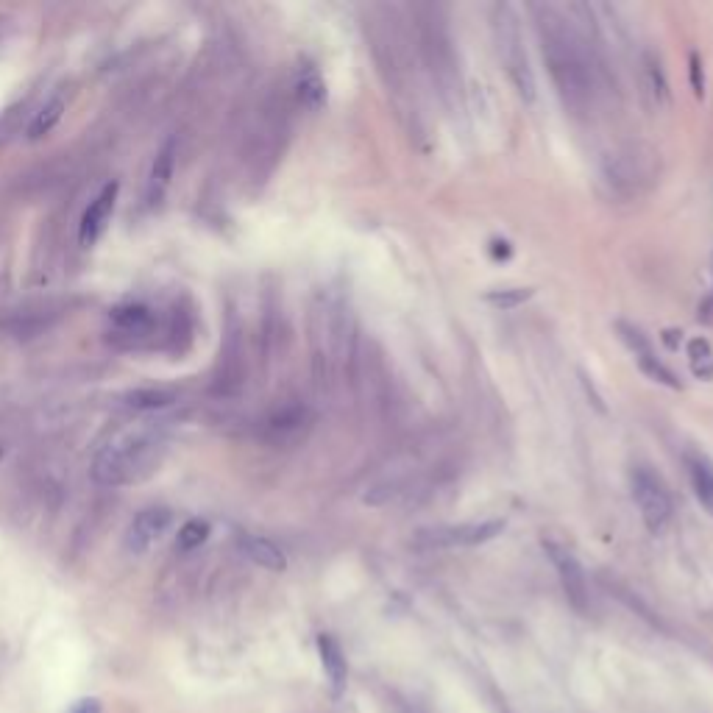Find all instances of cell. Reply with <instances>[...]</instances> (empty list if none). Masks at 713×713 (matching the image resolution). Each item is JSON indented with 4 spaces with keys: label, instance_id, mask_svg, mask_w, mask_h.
<instances>
[{
    "label": "cell",
    "instance_id": "obj_1",
    "mask_svg": "<svg viewBox=\"0 0 713 713\" xmlns=\"http://www.w3.org/2000/svg\"><path fill=\"white\" fill-rule=\"evenodd\" d=\"M532 17L541 39L546 70L566 112L574 117H588L599 101V81H602V67L597 62L591 37L580 28V23L571 20L569 12L558 6L538 3L532 6Z\"/></svg>",
    "mask_w": 713,
    "mask_h": 713
},
{
    "label": "cell",
    "instance_id": "obj_2",
    "mask_svg": "<svg viewBox=\"0 0 713 713\" xmlns=\"http://www.w3.org/2000/svg\"><path fill=\"white\" fill-rule=\"evenodd\" d=\"M165 438L154 429L123 432L120 438L101 446L92 460V480L98 485L120 488L151 477L165 457Z\"/></svg>",
    "mask_w": 713,
    "mask_h": 713
},
{
    "label": "cell",
    "instance_id": "obj_3",
    "mask_svg": "<svg viewBox=\"0 0 713 713\" xmlns=\"http://www.w3.org/2000/svg\"><path fill=\"white\" fill-rule=\"evenodd\" d=\"M368 39L379 73L388 84V92H393L396 104H402L404 98L410 101L415 92V45L393 9H374V17L368 23Z\"/></svg>",
    "mask_w": 713,
    "mask_h": 713
},
{
    "label": "cell",
    "instance_id": "obj_4",
    "mask_svg": "<svg viewBox=\"0 0 713 713\" xmlns=\"http://www.w3.org/2000/svg\"><path fill=\"white\" fill-rule=\"evenodd\" d=\"M661 179V154L647 143H627L605 156L602 182L610 195L633 201L647 195Z\"/></svg>",
    "mask_w": 713,
    "mask_h": 713
},
{
    "label": "cell",
    "instance_id": "obj_5",
    "mask_svg": "<svg viewBox=\"0 0 713 713\" xmlns=\"http://www.w3.org/2000/svg\"><path fill=\"white\" fill-rule=\"evenodd\" d=\"M418 53L424 59V65L429 67L432 78L438 81L443 98H452L460 92V73H457V59H454V45L452 34L446 28L443 14L435 6H424L418 9Z\"/></svg>",
    "mask_w": 713,
    "mask_h": 713
},
{
    "label": "cell",
    "instance_id": "obj_6",
    "mask_svg": "<svg viewBox=\"0 0 713 713\" xmlns=\"http://www.w3.org/2000/svg\"><path fill=\"white\" fill-rule=\"evenodd\" d=\"M493 37H496L499 62L507 70L510 84L516 87L524 104H532L535 101V76H532L530 56H527V48H524V37H521L519 14H516L513 6L499 3L493 9Z\"/></svg>",
    "mask_w": 713,
    "mask_h": 713
},
{
    "label": "cell",
    "instance_id": "obj_7",
    "mask_svg": "<svg viewBox=\"0 0 713 713\" xmlns=\"http://www.w3.org/2000/svg\"><path fill=\"white\" fill-rule=\"evenodd\" d=\"M630 488H633V499H636L638 513L647 524L649 532H663L666 524L672 519V496L666 491L661 477H655L649 468L638 466L630 474Z\"/></svg>",
    "mask_w": 713,
    "mask_h": 713
},
{
    "label": "cell",
    "instance_id": "obj_8",
    "mask_svg": "<svg viewBox=\"0 0 713 713\" xmlns=\"http://www.w3.org/2000/svg\"><path fill=\"white\" fill-rule=\"evenodd\" d=\"M505 521H471V524H452V527H432L415 535V544L429 546V549H443V546H480L502 535Z\"/></svg>",
    "mask_w": 713,
    "mask_h": 713
},
{
    "label": "cell",
    "instance_id": "obj_9",
    "mask_svg": "<svg viewBox=\"0 0 713 713\" xmlns=\"http://www.w3.org/2000/svg\"><path fill=\"white\" fill-rule=\"evenodd\" d=\"M544 549L552 566L558 571L560 585H563V594L569 599V605L580 613H588L591 608V591H588V580H585V571L580 566V560L574 558V552H569L566 546L555 544V541H544Z\"/></svg>",
    "mask_w": 713,
    "mask_h": 713
},
{
    "label": "cell",
    "instance_id": "obj_10",
    "mask_svg": "<svg viewBox=\"0 0 713 713\" xmlns=\"http://www.w3.org/2000/svg\"><path fill=\"white\" fill-rule=\"evenodd\" d=\"M170 524H173L170 507H145L131 519L129 530H126V549L131 555H145L170 530Z\"/></svg>",
    "mask_w": 713,
    "mask_h": 713
},
{
    "label": "cell",
    "instance_id": "obj_11",
    "mask_svg": "<svg viewBox=\"0 0 713 713\" xmlns=\"http://www.w3.org/2000/svg\"><path fill=\"white\" fill-rule=\"evenodd\" d=\"M117 190H120V184L117 182L106 184L104 190L95 195V201H90V207L84 209V215H81V226H78V240H81V246L90 248V246H95L98 240H101L106 223H109L112 212H115Z\"/></svg>",
    "mask_w": 713,
    "mask_h": 713
},
{
    "label": "cell",
    "instance_id": "obj_12",
    "mask_svg": "<svg viewBox=\"0 0 713 713\" xmlns=\"http://www.w3.org/2000/svg\"><path fill=\"white\" fill-rule=\"evenodd\" d=\"M237 546H240V552H243V555H246L251 563H257V566H262V569H268V571H285L287 569L285 552L273 544V541L262 538V535L240 532V535H237Z\"/></svg>",
    "mask_w": 713,
    "mask_h": 713
},
{
    "label": "cell",
    "instance_id": "obj_13",
    "mask_svg": "<svg viewBox=\"0 0 713 713\" xmlns=\"http://www.w3.org/2000/svg\"><path fill=\"white\" fill-rule=\"evenodd\" d=\"M293 90H296V101L310 112H318L326 104V81L321 76V70L312 62H301L299 70H296Z\"/></svg>",
    "mask_w": 713,
    "mask_h": 713
},
{
    "label": "cell",
    "instance_id": "obj_14",
    "mask_svg": "<svg viewBox=\"0 0 713 713\" xmlns=\"http://www.w3.org/2000/svg\"><path fill=\"white\" fill-rule=\"evenodd\" d=\"M686 468L694 496L708 513L713 516V463L708 454L702 452H688L686 454Z\"/></svg>",
    "mask_w": 713,
    "mask_h": 713
},
{
    "label": "cell",
    "instance_id": "obj_15",
    "mask_svg": "<svg viewBox=\"0 0 713 713\" xmlns=\"http://www.w3.org/2000/svg\"><path fill=\"white\" fill-rule=\"evenodd\" d=\"M318 655H321V666H324L326 677L332 683L335 697H340L343 688H346V677H349V663H346L343 649L335 638L324 633V636H318Z\"/></svg>",
    "mask_w": 713,
    "mask_h": 713
},
{
    "label": "cell",
    "instance_id": "obj_16",
    "mask_svg": "<svg viewBox=\"0 0 713 713\" xmlns=\"http://www.w3.org/2000/svg\"><path fill=\"white\" fill-rule=\"evenodd\" d=\"M641 87H644V95H647L652 109H666L672 101L666 73H663L661 62L652 53H644V62H641Z\"/></svg>",
    "mask_w": 713,
    "mask_h": 713
},
{
    "label": "cell",
    "instance_id": "obj_17",
    "mask_svg": "<svg viewBox=\"0 0 713 713\" xmlns=\"http://www.w3.org/2000/svg\"><path fill=\"white\" fill-rule=\"evenodd\" d=\"M173 165H176V148H173V140H168L165 148L156 154L151 179H148V190H145V198H148L151 207H156L165 198V193H168L170 179H173Z\"/></svg>",
    "mask_w": 713,
    "mask_h": 713
},
{
    "label": "cell",
    "instance_id": "obj_18",
    "mask_svg": "<svg viewBox=\"0 0 713 713\" xmlns=\"http://www.w3.org/2000/svg\"><path fill=\"white\" fill-rule=\"evenodd\" d=\"M112 321L126 335H145V332L154 329V312L148 310L145 304H126V307H117L112 312Z\"/></svg>",
    "mask_w": 713,
    "mask_h": 713
},
{
    "label": "cell",
    "instance_id": "obj_19",
    "mask_svg": "<svg viewBox=\"0 0 713 713\" xmlns=\"http://www.w3.org/2000/svg\"><path fill=\"white\" fill-rule=\"evenodd\" d=\"M173 402H176V393L162 388H137L129 390V393L123 396V404H126L129 410H137V413H156V410L170 407Z\"/></svg>",
    "mask_w": 713,
    "mask_h": 713
},
{
    "label": "cell",
    "instance_id": "obj_20",
    "mask_svg": "<svg viewBox=\"0 0 713 713\" xmlns=\"http://www.w3.org/2000/svg\"><path fill=\"white\" fill-rule=\"evenodd\" d=\"M686 354H688V365H691V374L697 376V379H705V382H713V349H711V343H708L705 338L688 340Z\"/></svg>",
    "mask_w": 713,
    "mask_h": 713
},
{
    "label": "cell",
    "instance_id": "obj_21",
    "mask_svg": "<svg viewBox=\"0 0 713 713\" xmlns=\"http://www.w3.org/2000/svg\"><path fill=\"white\" fill-rule=\"evenodd\" d=\"M62 115H65V101H62V98H53L51 104L42 106V109L37 112V117L31 120V126H28V140H42L45 134H51L53 126L62 120Z\"/></svg>",
    "mask_w": 713,
    "mask_h": 713
},
{
    "label": "cell",
    "instance_id": "obj_22",
    "mask_svg": "<svg viewBox=\"0 0 713 713\" xmlns=\"http://www.w3.org/2000/svg\"><path fill=\"white\" fill-rule=\"evenodd\" d=\"M535 296L532 287H496L485 293V301L496 307V310H516L524 301H530Z\"/></svg>",
    "mask_w": 713,
    "mask_h": 713
},
{
    "label": "cell",
    "instance_id": "obj_23",
    "mask_svg": "<svg viewBox=\"0 0 713 713\" xmlns=\"http://www.w3.org/2000/svg\"><path fill=\"white\" fill-rule=\"evenodd\" d=\"M636 363H638V368L644 371V374L649 376V379H655V382H661V385H666V388H672V390H680L683 385H680V379H677L666 365L655 357V351H649V354H641V357H636Z\"/></svg>",
    "mask_w": 713,
    "mask_h": 713
},
{
    "label": "cell",
    "instance_id": "obj_24",
    "mask_svg": "<svg viewBox=\"0 0 713 713\" xmlns=\"http://www.w3.org/2000/svg\"><path fill=\"white\" fill-rule=\"evenodd\" d=\"M307 421H310V415L304 407H285L282 413H276L271 418V429L279 435H296Z\"/></svg>",
    "mask_w": 713,
    "mask_h": 713
},
{
    "label": "cell",
    "instance_id": "obj_25",
    "mask_svg": "<svg viewBox=\"0 0 713 713\" xmlns=\"http://www.w3.org/2000/svg\"><path fill=\"white\" fill-rule=\"evenodd\" d=\"M209 538V524L201 519H190L187 524H184L182 530H179V538H176V546L182 549V552H193V549H198L201 544H207Z\"/></svg>",
    "mask_w": 713,
    "mask_h": 713
},
{
    "label": "cell",
    "instance_id": "obj_26",
    "mask_svg": "<svg viewBox=\"0 0 713 713\" xmlns=\"http://www.w3.org/2000/svg\"><path fill=\"white\" fill-rule=\"evenodd\" d=\"M691 87H694L697 98L705 95V73H702V62L697 53H691Z\"/></svg>",
    "mask_w": 713,
    "mask_h": 713
},
{
    "label": "cell",
    "instance_id": "obj_27",
    "mask_svg": "<svg viewBox=\"0 0 713 713\" xmlns=\"http://www.w3.org/2000/svg\"><path fill=\"white\" fill-rule=\"evenodd\" d=\"M67 713H104V705L95 697H81V700H76L67 708Z\"/></svg>",
    "mask_w": 713,
    "mask_h": 713
},
{
    "label": "cell",
    "instance_id": "obj_28",
    "mask_svg": "<svg viewBox=\"0 0 713 713\" xmlns=\"http://www.w3.org/2000/svg\"><path fill=\"white\" fill-rule=\"evenodd\" d=\"M697 318H700L702 324H713V293L700 304V315Z\"/></svg>",
    "mask_w": 713,
    "mask_h": 713
},
{
    "label": "cell",
    "instance_id": "obj_29",
    "mask_svg": "<svg viewBox=\"0 0 713 713\" xmlns=\"http://www.w3.org/2000/svg\"><path fill=\"white\" fill-rule=\"evenodd\" d=\"M677 335H680V332H675V329H669V332L663 335V340H666V346H669L672 351L680 349V343H677Z\"/></svg>",
    "mask_w": 713,
    "mask_h": 713
},
{
    "label": "cell",
    "instance_id": "obj_30",
    "mask_svg": "<svg viewBox=\"0 0 713 713\" xmlns=\"http://www.w3.org/2000/svg\"><path fill=\"white\" fill-rule=\"evenodd\" d=\"M3 454H6V446H3V443H0V460H3Z\"/></svg>",
    "mask_w": 713,
    "mask_h": 713
}]
</instances>
